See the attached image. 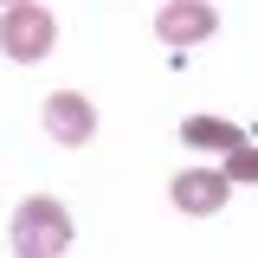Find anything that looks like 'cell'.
Here are the masks:
<instances>
[{"label": "cell", "mask_w": 258, "mask_h": 258, "mask_svg": "<svg viewBox=\"0 0 258 258\" xmlns=\"http://www.w3.org/2000/svg\"><path fill=\"white\" fill-rule=\"evenodd\" d=\"M71 245V213L52 194H32L13 213V258H64Z\"/></svg>", "instance_id": "1"}, {"label": "cell", "mask_w": 258, "mask_h": 258, "mask_svg": "<svg viewBox=\"0 0 258 258\" xmlns=\"http://www.w3.org/2000/svg\"><path fill=\"white\" fill-rule=\"evenodd\" d=\"M58 45V20H52V7H0V52L7 58H45Z\"/></svg>", "instance_id": "2"}, {"label": "cell", "mask_w": 258, "mask_h": 258, "mask_svg": "<svg viewBox=\"0 0 258 258\" xmlns=\"http://www.w3.org/2000/svg\"><path fill=\"white\" fill-rule=\"evenodd\" d=\"M39 123H45L52 142L84 149V142H91V129H97V110H91V97H78V91H52V97H45V110H39Z\"/></svg>", "instance_id": "3"}, {"label": "cell", "mask_w": 258, "mask_h": 258, "mask_svg": "<svg viewBox=\"0 0 258 258\" xmlns=\"http://www.w3.org/2000/svg\"><path fill=\"white\" fill-rule=\"evenodd\" d=\"M168 200L181 213H194V220H207V213H220L232 200V181H226V168H187V174L168 181Z\"/></svg>", "instance_id": "4"}, {"label": "cell", "mask_w": 258, "mask_h": 258, "mask_svg": "<svg viewBox=\"0 0 258 258\" xmlns=\"http://www.w3.org/2000/svg\"><path fill=\"white\" fill-rule=\"evenodd\" d=\"M220 32V13L213 7H155V39L161 45H200Z\"/></svg>", "instance_id": "5"}, {"label": "cell", "mask_w": 258, "mask_h": 258, "mask_svg": "<svg viewBox=\"0 0 258 258\" xmlns=\"http://www.w3.org/2000/svg\"><path fill=\"white\" fill-rule=\"evenodd\" d=\"M181 142L200 149V155H239V149H245V136L226 123V116H187V123H181Z\"/></svg>", "instance_id": "6"}, {"label": "cell", "mask_w": 258, "mask_h": 258, "mask_svg": "<svg viewBox=\"0 0 258 258\" xmlns=\"http://www.w3.org/2000/svg\"><path fill=\"white\" fill-rule=\"evenodd\" d=\"M226 181H252V187H258V149H252V142H245L239 155H226Z\"/></svg>", "instance_id": "7"}]
</instances>
